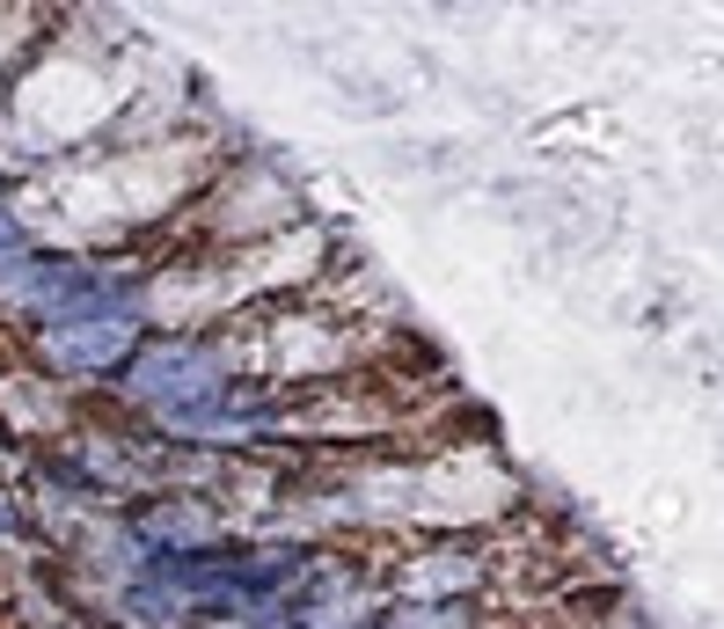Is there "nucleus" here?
<instances>
[{"mask_svg":"<svg viewBox=\"0 0 724 629\" xmlns=\"http://www.w3.org/2000/svg\"><path fill=\"white\" fill-rule=\"evenodd\" d=\"M132 337H140L132 314H81V322H51L45 352H51V366H67V373H110V366L132 352Z\"/></svg>","mask_w":724,"mask_h":629,"instance_id":"obj_2","label":"nucleus"},{"mask_svg":"<svg viewBox=\"0 0 724 629\" xmlns=\"http://www.w3.org/2000/svg\"><path fill=\"white\" fill-rule=\"evenodd\" d=\"M140 542H154V557H205L219 542V520L198 498H169V506H154L140 520Z\"/></svg>","mask_w":724,"mask_h":629,"instance_id":"obj_3","label":"nucleus"},{"mask_svg":"<svg viewBox=\"0 0 724 629\" xmlns=\"http://www.w3.org/2000/svg\"><path fill=\"white\" fill-rule=\"evenodd\" d=\"M0 527H8V512H0Z\"/></svg>","mask_w":724,"mask_h":629,"instance_id":"obj_5","label":"nucleus"},{"mask_svg":"<svg viewBox=\"0 0 724 629\" xmlns=\"http://www.w3.org/2000/svg\"><path fill=\"white\" fill-rule=\"evenodd\" d=\"M124 388H132L140 403H154L162 417L191 411V403L219 395V352H213V344H154V352L132 359Z\"/></svg>","mask_w":724,"mask_h":629,"instance_id":"obj_1","label":"nucleus"},{"mask_svg":"<svg viewBox=\"0 0 724 629\" xmlns=\"http://www.w3.org/2000/svg\"><path fill=\"white\" fill-rule=\"evenodd\" d=\"M29 257V235H23V219L15 213H0V271H15Z\"/></svg>","mask_w":724,"mask_h":629,"instance_id":"obj_4","label":"nucleus"}]
</instances>
